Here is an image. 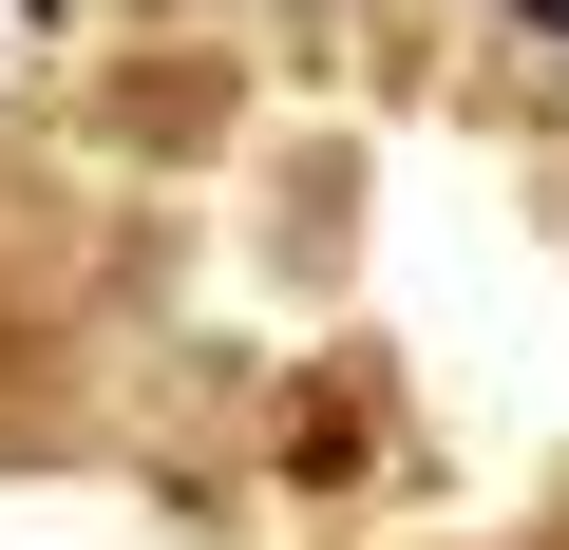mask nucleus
<instances>
[{
    "label": "nucleus",
    "mask_w": 569,
    "mask_h": 550,
    "mask_svg": "<svg viewBox=\"0 0 569 550\" xmlns=\"http://www.w3.org/2000/svg\"><path fill=\"white\" fill-rule=\"evenodd\" d=\"M531 20H569V0H531Z\"/></svg>",
    "instance_id": "1"
}]
</instances>
